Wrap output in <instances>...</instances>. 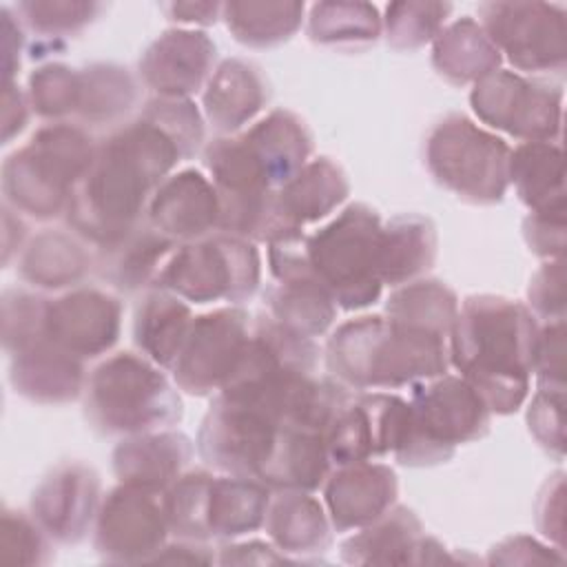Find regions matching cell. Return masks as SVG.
<instances>
[{
  "label": "cell",
  "mask_w": 567,
  "mask_h": 567,
  "mask_svg": "<svg viewBox=\"0 0 567 567\" xmlns=\"http://www.w3.org/2000/svg\"><path fill=\"white\" fill-rule=\"evenodd\" d=\"M538 326L518 301L496 295L467 297L450 332V361L489 412L520 408L534 372Z\"/></svg>",
  "instance_id": "6da1fadb"
},
{
  "label": "cell",
  "mask_w": 567,
  "mask_h": 567,
  "mask_svg": "<svg viewBox=\"0 0 567 567\" xmlns=\"http://www.w3.org/2000/svg\"><path fill=\"white\" fill-rule=\"evenodd\" d=\"M450 337L368 315L341 323L326 346V368L343 388H401L445 374Z\"/></svg>",
  "instance_id": "7a4b0ae2"
},
{
  "label": "cell",
  "mask_w": 567,
  "mask_h": 567,
  "mask_svg": "<svg viewBox=\"0 0 567 567\" xmlns=\"http://www.w3.org/2000/svg\"><path fill=\"white\" fill-rule=\"evenodd\" d=\"M84 414L104 434L133 436L171 430L182 419V401L157 363L117 352L86 377Z\"/></svg>",
  "instance_id": "3957f363"
},
{
  "label": "cell",
  "mask_w": 567,
  "mask_h": 567,
  "mask_svg": "<svg viewBox=\"0 0 567 567\" xmlns=\"http://www.w3.org/2000/svg\"><path fill=\"white\" fill-rule=\"evenodd\" d=\"M95 151L97 146L80 126L64 122L42 126L2 166L7 206L35 219L60 215L91 168Z\"/></svg>",
  "instance_id": "277c9868"
},
{
  "label": "cell",
  "mask_w": 567,
  "mask_h": 567,
  "mask_svg": "<svg viewBox=\"0 0 567 567\" xmlns=\"http://www.w3.org/2000/svg\"><path fill=\"white\" fill-rule=\"evenodd\" d=\"M381 219L365 204H350L315 235H306V259L315 279L346 310L374 303L381 295Z\"/></svg>",
  "instance_id": "5b68a950"
},
{
  "label": "cell",
  "mask_w": 567,
  "mask_h": 567,
  "mask_svg": "<svg viewBox=\"0 0 567 567\" xmlns=\"http://www.w3.org/2000/svg\"><path fill=\"white\" fill-rule=\"evenodd\" d=\"M489 427V410L463 379L441 374L419 381L408 401V425L394 456L403 465H436L458 443L481 439Z\"/></svg>",
  "instance_id": "8992f818"
},
{
  "label": "cell",
  "mask_w": 567,
  "mask_h": 567,
  "mask_svg": "<svg viewBox=\"0 0 567 567\" xmlns=\"http://www.w3.org/2000/svg\"><path fill=\"white\" fill-rule=\"evenodd\" d=\"M512 148L465 115L441 120L425 146V162L434 179L474 204L501 202L509 184Z\"/></svg>",
  "instance_id": "52a82bcc"
},
{
  "label": "cell",
  "mask_w": 567,
  "mask_h": 567,
  "mask_svg": "<svg viewBox=\"0 0 567 567\" xmlns=\"http://www.w3.org/2000/svg\"><path fill=\"white\" fill-rule=\"evenodd\" d=\"M153 286L195 303H239L259 286V252L235 235H215L175 248Z\"/></svg>",
  "instance_id": "ba28073f"
},
{
  "label": "cell",
  "mask_w": 567,
  "mask_h": 567,
  "mask_svg": "<svg viewBox=\"0 0 567 567\" xmlns=\"http://www.w3.org/2000/svg\"><path fill=\"white\" fill-rule=\"evenodd\" d=\"M481 27L520 71H560L567 51L565 11L547 2H485Z\"/></svg>",
  "instance_id": "9c48e42d"
},
{
  "label": "cell",
  "mask_w": 567,
  "mask_h": 567,
  "mask_svg": "<svg viewBox=\"0 0 567 567\" xmlns=\"http://www.w3.org/2000/svg\"><path fill=\"white\" fill-rule=\"evenodd\" d=\"M248 332L250 317L241 308H219L195 317L173 365L175 383L197 396L224 390L239 368Z\"/></svg>",
  "instance_id": "30bf717a"
},
{
  "label": "cell",
  "mask_w": 567,
  "mask_h": 567,
  "mask_svg": "<svg viewBox=\"0 0 567 567\" xmlns=\"http://www.w3.org/2000/svg\"><path fill=\"white\" fill-rule=\"evenodd\" d=\"M470 102L485 124L527 142H549L560 131V91L512 71H494L478 80Z\"/></svg>",
  "instance_id": "8fae6325"
},
{
  "label": "cell",
  "mask_w": 567,
  "mask_h": 567,
  "mask_svg": "<svg viewBox=\"0 0 567 567\" xmlns=\"http://www.w3.org/2000/svg\"><path fill=\"white\" fill-rule=\"evenodd\" d=\"M168 532L164 492L120 483L97 509L95 549L106 560H148Z\"/></svg>",
  "instance_id": "7c38bea8"
},
{
  "label": "cell",
  "mask_w": 567,
  "mask_h": 567,
  "mask_svg": "<svg viewBox=\"0 0 567 567\" xmlns=\"http://www.w3.org/2000/svg\"><path fill=\"white\" fill-rule=\"evenodd\" d=\"M408 425V401L370 392L348 396L326 432L330 463L341 467L396 452Z\"/></svg>",
  "instance_id": "4fadbf2b"
},
{
  "label": "cell",
  "mask_w": 567,
  "mask_h": 567,
  "mask_svg": "<svg viewBox=\"0 0 567 567\" xmlns=\"http://www.w3.org/2000/svg\"><path fill=\"white\" fill-rule=\"evenodd\" d=\"M122 303L95 288H80L49 301L47 339L78 359L106 352L120 337Z\"/></svg>",
  "instance_id": "5bb4252c"
},
{
  "label": "cell",
  "mask_w": 567,
  "mask_h": 567,
  "mask_svg": "<svg viewBox=\"0 0 567 567\" xmlns=\"http://www.w3.org/2000/svg\"><path fill=\"white\" fill-rule=\"evenodd\" d=\"M100 478L82 463L55 467L33 492L31 516L55 540H80L97 514Z\"/></svg>",
  "instance_id": "9a60e30c"
},
{
  "label": "cell",
  "mask_w": 567,
  "mask_h": 567,
  "mask_svg": "<svg viewBox=\"0 0 567 567\" xmlns=\"http://www.w3.org/2000/svg\"><path fill=\"white\" fill-rule=\"evenodd\" d=\"M215 51V42L206 33L171 29L140 58L142 82L159 97L186 100L208 78Z\"/></svg>",
  "instance_id": "2e32d148"
},
{
  "label": "cell",
  "mask_w": 567,
  "mask_h": 567,
  "mask_svg": "<svg viewBox=\"0 0 567 567\" xmlns=\"http://www.w3.org/2000/svg\"><path fill=\"white\" fill-rule=\"evenodd\" d=\"M219 195L199 171L166 177L148 206V224L168 239H199L219 226Z\"/></svg>",
  "instance_id": "e0dca14e"
},
{
  "label": "cell",
  "mask_w": 567,
  "mask_h": 567,
  "mask_svg": "<svg viewBox=\"0 0 567 567\" xmlns=\"http://www.w3.org/2000/svg\"><path fill=\"white\" fill-rule=\"evenodd\" d=\"M396 474L383 463L341 465L326 483V505L337 532L365 527L390 512L396 498Z\"/></svg>",
  "instance_id": "ac0fdd59"
},
{
  "label": "cell",
  "mask_w": 567,
  "mask_h": 567,
  "mask_svg": "<svg viewBox=\"0 0 567 567\" xmlns=\"http://www.w3.org/2000/svg\"><path fill=\"white\" fill-rule=\"evenodd\" d=\"M193 458V443L175 430L133 434L113 452V470L120 483L164 492Z\"/></svg>",
  "instance_id": "d6986e66"
},
{
  "label": "cell",
  "mask_w": 567,
  "mask_h": 567,
  "mask_svg": "<svg viewBox=\"0 0 567 567\" xmlns=\"http://www.w3.org/2000/svg\"><path fill=\"white\" fill-rule=\"evenodd\" d=\"M348 179L334 162L328 157L308 162L275 193V215L279 228L275 239L299 233L306 224L328 217L348 197Z\"/></svg>",
  "instance_id": "ffe728a7"
},
{
  "label": "cell",
  "mask_w": 567,
  "mask_h": 567,
  "mask_svg": "<svg viewBox=\"0 0 567 567\" xmlns=\"http://www.w3.org/2000/svg\"><path fill=\"white\" fill-rule=\"evenodd\" d=\"M11 385L38 403H62L80 394L84 385L82 359L69 354L47 337L11 354Z\"/></svg>",
  "instance_id": "44dd1931"
},
{
  "label": "cell",
  "mask_w": 567,
  "mask_h": 567,
  "mask_svg": "<svg viewBox=\"0 0 567 567\" xmlns=\"http://www.w3.org/2000/svg\"><path fill=\"white\" fill-rule=\"evenodd\" d=\"M241 137L275 190L290 182L308 164L312 153V135L308 126L295 113L284 109L272 111L241 133Z\"/></svg>",
  "instance_id": "7402d4cb"
},
{
  "label": "cell",
  "mask_w": 567,
  "mask_h": 567,
  "mask_svg": "<svg viewBox=\"0 0 567 567\" xmlns=\"http://www.w3.org/2000/svg\"><path fill=\"white\" fill-rule=\"evenodd\" d=\"M266 100L268 84L261 71L252 62L233 58L221 62L208 80L204 111L217 131L233 133L250 122Z\"/></svg>",
  "instance_id": "603a6c76"
},
{
  "label": "cell",
  "mask_w": 567,
  "mask_h": 567,
  "mask_svg": "<svg viewBox=\"0 0 567 567\" xmlns=\"http://www.w3.org/2000/svg\"><path fill=\"white\" fill-rule=\"evenodd\" d=\"M193 323L190 308L173 292L155 288L135 308L133 334L144 357L173 370Z\"/></svg>",
  "instance_id": "cb8c5ba5"
},
{
  "label": "cell",
  "mask_w": 567,
  "mask_h": 567,
  "mask_svg": "<svg viewBox=\"0 0 567 567\" xmlns=\"http://www.w3.org/2000/svg\"><path fill=\"white\" fill-rule=\"evenodd\" d=\"M436 257V228L427 217L399 215L381 226L379 277L381 284L401 286L432 268Z\"/></svg>",
  "instance_id": "d4e9b609"
},
{
  "label": "cell",
  "mask_w": 567,
  "mask_h": 567,
  "mask_svg": "<svg viewBox=\"0 0 567 567\" xmlns=\"http://www.w3.org/2000/svg\"><path fill=\"white\" fill-rule=\"evenodd\" d=\"M173 248V239L164 237L151 224H140L122 239L102 246L97 259L100 277L120 290H137L155 281Z\"/></svg>",
  "instance_id": "484cf974"
},
{
  "label": "cell",
  "mask_w": 567,
  "mask_h": 567,
  "mask_svg": "<svg viewBox=\"0 0 567 567\" xmlns=\"http://www.w3.org/2000/svg\"><path fill=\"white\" fill-rule=\"evenodd\" d=\"M268 485L246 476H210L206 503L208 538H235L264 525Z\"/></svg>",
  "instance_id": "4316f807"
},
{
  "label": "cell",
  "mask_w": 567,
  "mask_h": 567,
  "mask_svg": "<svg viewBox=\"0 0 567 567\" xmlns=\"http://www.w3.org/2000/svg\"><path fill=\"white\" fill-rule=\"evenodd\" d=\"M423 527L414 512L408 507H394L381 518L370 523L357 536L343 543V560L348 563H416L414 554L425 558Z\"/></svg>",
  "instance_id": "83f0119b"
},
{
  "label": "cell",
  "mask_w": 567,
  "mask_h": 567,
  "mask_svg": "<svg viewBox=\"0 0 567 567\" xmlns=\"http://www.w3.org/2000/svg\"><path fill=\"white\" fill-rule=\"evenodd\" d=\"M434 69L454 84L478 82L498 71L501 51L489 40L481 22L470 16L452 22L434 38Z\"/></svg>",
  "instance_id": "f1b7e54d"
},
{
  "label": "cell",
  "mask_w": 567,
  "mask_h": 567,
  "mask_svg": "<svg viewBox=\"0 0 567 567\" xmlns=\"http://www.w3.org/2000/svg\"><path fill=\"white\" fill-rule=\"evenodd\" d=\"M264 525L281 551H321L330 545L328 518L321 503L301 489H281L270 501Z\"/></svg>",
  "instance_id": "f546056e"
},
{
  "label": "cell",
  "mask_w": 567,
  "mask_h": 567,
  "mask_svg": "<svg viewBox=\"0 0 567 567\" xmlns=\"http://www.w3.org/2000/svg\"><path fill=\"white\" fill-rule=\"evenodd\" d=\"M91 266L89 252L66 233L44 230L24 248L18 272L35 288L58 290L78 284Z\"/></svg>",
  "instance_id": "4dcf8cb0"
},
{
  "label": "cell",
  "mask_w": 567,
  "mask_h": 567,
  "mask_svg": "<svg viewBox=\"0 0 567 567\" xmlns=\"http://www.w3.org/2000/svg\"><path fill=\"white\" fill-rule=\"evenodd\" d=\"M509 182L532 210L563 208V157L560 146L525 142L509 153Z\"/></svg>",
  "instance_id": "1f68e13d"
},
{
  "label": "cell",
  "mask_w": 567,
  "mask_h": 567,
  "mask_svg": "<svg viewBox=\"0 0 567 567\" xmlns=\"http://www.w3.org/2000/svg\"><path fill=\"white\" fill-rule=\"evenodd\" d=\"M303 9V2H226L221 18L237 42L261 49L290 40Z\"/></svg>",
  "instance_id": "d6a6232c"
},
{
  "label": "cell",
  "mask_w": 567,
  "mask_h": 567,
  "mask_svg": "<svg viewBox=\"0 0 567 567\" xmlns=\"http://www.w3.org/2000/svg\"><path fill=\"white\" fill-rule=\"evenodd\" d=\"M385 312L392 319L450 337L458 312V301L445 284L421 279L394 290L388 297Z\"/></svg>",
  "instance_id": "836d02e7"
},
{
  "label": "cell",
  "mask_w": 567,
  "mask_h": 567,
  "mask_svg": "<svg viewBox=\"0 0 567 567\" xmlns=\"http://www.w3.org/2000/svg\"><path fill=\"white\" fill-rule=\"evenodd\" d=\"M381 33L377 7L365 2H319L310 7L308 35L330 47L370 44Z\"/></svg>",
  "instance_id": "e575fe53"
},
{
  "label": "cell",
  "mask_w": 567,
  "mask_h": 567,
  "mask_svg": "<svg viewBox=\"0 0 567 567\" xmlns=\"http://www.w3.org/2000/svg\"><path fill=\"white\" fill-rule=\"evenodd\" d=\"M137 100L135 82L126 69L113 64H93L80 71L78 113L89 122H109L128 113Z\"/></svg>",
  "instance_id": "d590c367"
},
{
  "label": "cell",
  "mask_w": 567,
  "mask_h": 567,
  "mask_svg": "<svg viewBox=\"0 0 567 567\" xmlns=\"http://www.w3.org/2000/svg\"><path fill=\"white\" fill-rule=\"evenodd\" d=\"M447 2H392L385 9L383 27L388 44L401 51L419 49L434 40L447 16L452 13Z\"/></svg>",
  "instance_id": "8d00e7d4"
},
{
  "label": "cell",
  "mask_w": 567,
  "mask_h": 567,
  "mask_svg": "<svg viewBox=\"0 0 567 567\" xmlns=\"http://www.w3.org/2000/svg\"><path fill=\"white\" fill-rule=\"evenodd\" d=\"M29 104L42 117L55 120L80 106V73L64 64H44L29 75Z\"/></svg>",
  "instance_id": "74e56055"
},
{
  "label": "cell",
  "mask_w": 567,
  "mask_h": 567,
  "mask_svg": "<svg viewBox=\"0 0 567 567\" xmlns=\"http://www.w3.org/2000/svg\"><path fill=\"white\" fill-rule=\"evenodd\" d=\"M49 299L24 290H7L2 299V339L11 354L47 337Z\"/></svg>",
  "instance_id": "f35d334b"
},
{
  "label": "cell",
  "mask_w": 567,
  "mask_h": 567,
  "mask_svg": "<svg viewBox=\"0 0 567 567\" xmlns=\"http://www.w3.org/2000/svg\"><path fill=\"white\" fill-rule=\"evenodd\" d=\"M102 9L97 2H20L16 16L31 33L40 38H64L84 29Z\"/></svg>",
  "instance_id": "ab89813d"
},
{
  "label": "cell",
  "mask_w": 567,
  "mask_h": 567,
  "mask_svg": "<svg viewBox=\"0 0 567 567\" xmlns=\"http://www.w3.org/2000/svg\"><path fill=\"white\" fill-rule=\"evenodd\" d=\"M47 532L35 523V518L24 516L22 512L4 509L2 514V538L0 549L2 558L9 551H16L11 556V563H44L49 558V543Z\"/></svg>",
  "instance_id": "60d3db41"
},
{
  "label": "cell",
  "mask_w": 567,
  "mask_h": 567,
  "mask_svg": "<svg viewBox=\"0 0 567 567\" xmlns=\"http://www.w3.org/2000/svg\"><path fill=\"white\" fill-rule=\"evenodd\" d=\"M527 423L536 441L560 456L565 447L563 388H540L529 405Z\"/></svg>",
  "instance_id": "b9f144b4"
},
{
  "label": "cell",
  "mask_w": 567,
  "mask_h": 567,
  "mask_svg": "<svg viewBox=\"0 0 567 567\" xmlns=\"http://www.w3.org/2000/svg\"><path fill=\"white\" fill-rule=\"evenodd\" d=\"M563 321L549 323L547 328L538 330L536 352H534V372L538 374L540 388H563Z\"/></svg>",
  "instance_id": "7bdbcfd3"
},
{
  "label": "cell",
  "mask_w": 567,
  "mask_h": 567,
  "mask_svg": "<svg viewBox=\"0 0 567 567\" xmlns=\"http://www.w3.org/2000/svg\"><path fill=\"white\" fill-rule=\"evenodd\" d=\"M565 292H563V264H547L543 266L529 284V303L536 315L545 319L563 321L565 308Z\"/></svg>",
  "instance_id": "ee69618b"
},
{
  "label": "cell",
  "mask_w": 567,
  "mask_h": 567,
  "mask_svg": "<svg viewBox=\"0 0 567 567\" xmlns=\"http://www.w3.org/2000/svg\"><path fill=\"white\" fill-rule=\"evenodd\" d=\"M563 208H547V210H532V215L525 219V237L534 252L543 257L560 255L563 252V228L565 217Z\"/></svg>",
  "instance_id": "f6af8a7d"
},
{
  "label": "cell",
  "mask_w": 567,
  "mask_h": 567,
  "mask_svg": "<svg viewBox=\"0 0 567 567\" xmlns=\"http://www.w3.org/2000/svg\"><path fill=\"white\" fill-rule=\"evenodd\" d=\"M29 97L20 91V86H13V82L4 84V111H2V128H4V142H9L16 133H20L27 124L29 115Z\"/></svg>",
  "instance_id": "bcb514c9"
},
{
  "label": "cell",
  "mask_w": 567,
  "mask_h": 567,
  "mask_svg": "<svg viewBox=\"0 0 567 567\" xmlns=\"http://www.w3.org/2000/svg\"><path fill=\"white\" fill-rule=\"evenodd\" d=\"M221 7L217 2H171L164 7L171 20L184 24H213L221 18Z\"/></svg>",
  "instance_id": "7dc6e473"
}]
</instances>
